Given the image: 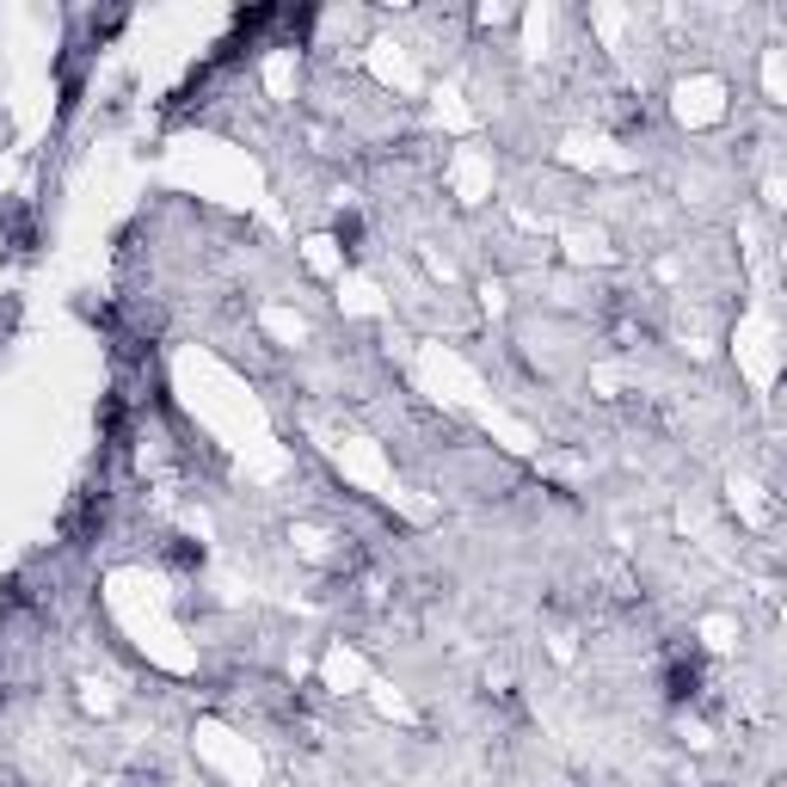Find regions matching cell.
Returning a JSON list of instances; mask_svg holds the SVG:
<instances>
[{"instance_id":"cell-1","label":"cell","mask_w":787,"mask_h":787,"mask_svg":"<svg viewBox=\"0 0 787 787\" xmlns=\"http://www.w3.org/2000/svg\"><path fill=\"white\" fill-rule=\"evenodd\" d=\"M419 25H431V37H419V56L424 62H437V44H443V19L437 13H424ZM468 49H474V37H468V25H462V19H450V56H443V68H455V62H468Z\"/></svg>"}]
</instances>
